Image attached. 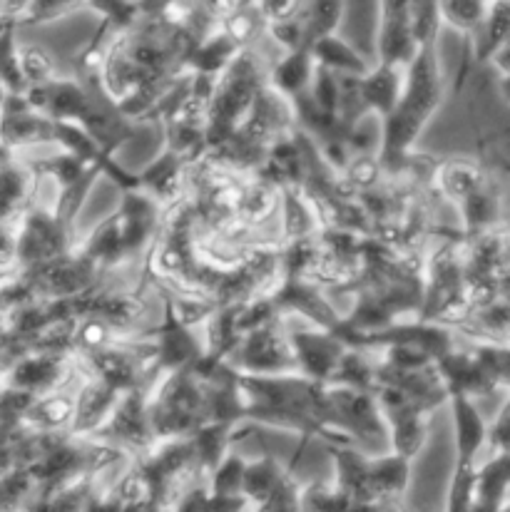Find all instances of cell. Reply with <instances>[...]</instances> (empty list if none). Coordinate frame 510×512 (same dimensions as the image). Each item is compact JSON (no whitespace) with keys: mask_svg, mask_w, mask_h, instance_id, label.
<instances>
[{"mask_svg":"<svg viewBox=\"0 0 510 512\" xmlns=\"http://www.w3.org/2000/svg\"><path fill=\"white\" fill-rule=\"evenodd\" d=\"M244 488L257 498H267L274 488H277V475H274V463H259L252 465V470H244L242 478Z\"/></svg>","mask_w":510,"mask_h":512,"instance_id":"cell-9","label":"cell"},{"mask_svg":"<svg viewBox=\"0 0 510 512\" xmlns=\"http://www.w3.org/2000/svg\"><path fill=\"white\" fill-rule=\"evenodd\" d=\"M361 100L364 105L376 107L384 115H391L396 110V97H399V78H396L394 68L384 65L376 75H371L369 80L359 85Z\"/></svg>","mask_w":510,"mask_h":512,"instance_id":"cell-3","label":"cell"},{"mask_svg":"<svg viewBox=\"0 0 510 512\" xmlns=\"http://www.w3.org/2000/svg\"><path fill=\"white\" fill-rule=\"evenodd\" d=\"M309 75V48H299L297 53H292L282 65H279L274 80H277V85L282 87V90L299 92L306 83H309Z\"/></svg>","mask_w":510,"mask_h":512,"instance_id":"cell-8","label":"cell"},{"mask_svg":"<svg viewBox=\"0 0 510 512\" xmlns=\"http://www.w3.org/2000/svg\"><path fill=\"white\" fill-rule=\"evenodd\" d=\"M48 90V100L45 105L55 112L58 117L68 120V117H83L85 107H88V97L78 90L75 85H55L45 87Z\"/></svg>","mask_w":510,"mask_h":512,"instance_id":"cell-6","label":"cell"},{"mask_svg":"<svg viewBox=\"0 0 510 512\" xmlns=\"http://www.w3.org/2000/svg\"><path fill=\"white\" fill-rule=\"evenodd\" d=\"M20 73H23L25 78H30V80L48 78V73H50L48 58H45V55L40 53V50H33V53L25 55L23 65H20Z\"/></svg>","mask_w":510,"mask_h":512,"instance_id":"cell-11","label":"cell"},{"mask_svg":"<svg viewBox=\"0 0 510 512\" xmlns=\"http://www.w3.org/2000/svg\"><path fill=\"white\" fill-rule=\"evenodd\" d=\"M244 358H247L249 368H282L284 353L272 331L257 329L249 336L247 348H244Z\"/></svg>","mask_w":510,"mask_h":512,"instance_id":"cell-4","label":"cell"},{"mask_svg":"<svg viewBox=\"0 0 510 512\" xmlns=\"http://www.w3.org/2000/svg\"><path fill=\"white\" fill-rule=\"evenodd\" d=\"M53 137H58V140L63 142V145L73 152V157H78V160L98 162L100 157L98 145L90 140V135L83 130V127H73L68 125V122H55Z\"/></svg>","mask_w":510,"mask_h":512,"instance_id":"cell-7","label":"cell"},{"mask_svg":"<svg viewBox=\"0 0 510 512\" xmlns=\"http://www.w3.org/2000/svg\"><path fill=\"white\" fill-rule=\"evenodd\" d=\"M314 53L319 55L321 68H326V70L341 68V70H351V73H361V70H364V63L356 58L354 50L346 48V45L339 43V40L329 38V35H324V38L316 40Z\"/></svg>","mask_w":510,"mask_h":512,"instance_id":"cell-5","label":"cell"},{"mask_svg":"<svg viewBox=\"0 0 510 512\" xmlns=\"http://www.w3.org/2000/svg\"><path fill=\"white\" fill-rule=\"evenodd\" d=\"M453 416H456V440L458 453H461V465H471V458L481 448L483 438H486V428H483V421L476 413V408L466 401V396L453 398Z\"/></svg>","mask_w":510,"mask_h":512,"instance_id":"cell-1","label":"cell"},{"mask_svg":"<svg viewBox=\"0 0 510 512\" xmlns=\"http://www.w3.org/2000/svg\"><path fill=\"white\" fill-rule=\"evenodd\" d=\"M297 351L299 358L309 373L324 378L329 376L331 368L339 366L341 348L329 339H319V336H297Z\"/></svg>","mask_w":510,"mask_h":512,"instance_id":"cell-2","label":"cell"},{"mask_svg":"<svg viewBox=\"0 0 510 512\" xmlns=\"http://www.w3.org/2000/svg\"><path fill=\"white\" fill-rule=\"evenodd\" d=\"M446 13H448V18H453L456 20L458 25H471V23H476L478 18H481V13H483V5L481 3H451V5H446Z\"/></svg>","mask_w":510,"mask_h":512,"instance_id":"cell-12","label":"cell"},{"mask_svg":"<svg viewBox=\"0 0 510 512\" xmlns=\"http://www.w3.org/2000/svg\"><path fill=\"white\" fill-rule=\"evenodd\" d=\"M242 478H244V465L239 463V458H229L227 463L219 468L217 478H214V493H217V498H227V495H232L234 490L242 485Z\"/></svg>","mask_w":510,"mask_h":512,"instance_id":"cell-10","label":"cell"}]
</instances>
